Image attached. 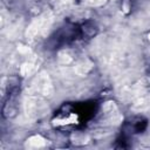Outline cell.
<instances>
[{"label": "cell", "instance_id": "7a4b0ae2", "mask_svg": "<svg viewBox=\"0 0 150 150\" xmlns=\"http://www.w3.org/2000/svg\"><path fill=\"white\" fill-rule=\"evenodd\" d=\"M77 40H87L83 23L75 25V23H68L60 29H57L53 36L48 40L49 48H61L67 45H71Z\"/></svg>", "mask_w": 150, "mask_h": 150}, {"label": "cell", "instance_id": "6da1fadb", "mask_svg": "<svg viewBox=\"0 0 150 150\" xmlns=\"http://www.w3.org/2000/svg\"><path fill=\"white\" fill-rule=\"evenodd\" d=\"M97 111V103L94 101L66 103L63 104L52 120L55 129H74L86 125L94 118Z\"/></svg>", "mask_w": 150, "mask_h": 150}, {"label": "cell", "instance_id": "3957f363", "mask_svg": "<svg viewBox=\"0 0 150 150\" xmlns=\"http://www.w3.org/2000/svg\"><path fill=\"white\" fill-rule=\"evenodd\" d=\"M148 127V121L142 116H136L130 118L129 121H125V123L122 127L121 136L129 138L132 135L143 132Z\"/></svg>", "mask_w": 150, "mask_h": 150}]
</instances>
